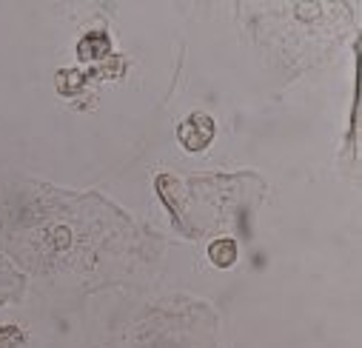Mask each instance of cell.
Here are the masks:
<instances>
[{"label":"cell","instance_id":"cell-2","mask_svg":"<svg viewBox=\"0 0 362 348\" xmlns=\"http://www.w3.org/2000/svg\"><path fill=\"white\" fill-rule=\"evenodd\" d=\"M209 257H211V263L220 266V269H228L234 260H237V245L231 240H217L211 248H209Z\"/></svg>","mask_w":362,"mask_h":348},{"label":"cell","instance_id":"cell-1","mask_svg":"<svg viewBox=\"0 0 362 348\" xmlns=\"http://www.w3.org/2000/svg\"><path fill=\"white\" fill-rule=\"evenodd\" d=\"M211 134H214V123L203 115H194L183 129H180V140H183V146L192 151H200L203 146H209Z\"/></svg>","mask_w":362,"mask_h":348}]
</instances>
